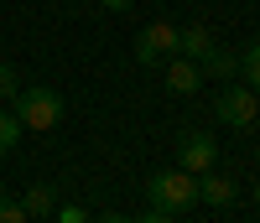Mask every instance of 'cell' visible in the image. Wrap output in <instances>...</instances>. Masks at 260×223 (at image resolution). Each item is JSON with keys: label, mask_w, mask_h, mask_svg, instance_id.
Returning <instances> with one entry per match:
<instances>
[{"label": "cell", "mask_w": 260, "mask_h": 223, "mask_svg": "<svg viewBox=\"0 0 260 223\" xmlns=\"http://www.w3.org/2000/svg\"><path fill=\"white\" fill-rule=\"evenodd\" d=\"M198 68H203V78H234V73H240V52H229V47H213V52L198 62Z\"/></svg>", "instance_id": "9c48e42d"}, {"label": "cell", "mask_w": 260, "mask_h": 223, "mask_svg": "<svg viewBox=\"0 0 260 223\" xmlns=\"http://www.w3.org/2000/svg\"><path fill=\"white\" fill-rule=\"evenodd\" d=\"M136 0H104V11H130Z\"/></svg>", "instance_id": "e0dca14e"}, {"label": "cell", "mask_w": 260, "mask_h": 223, "mask_svg": "<svg viewBox=\"0 0 260 223\" xmlns=\"http://www.w3.org/2000/svg\"><path fill=\"white\" fill-rule=\"evenodd\" d=\"M0 223H26V208L16 197H0Z\"/></svg>", "instance_id": "5bb4252c"}, {"label": "cell", "mask_w": 260, "mask_h": 223, "mask_svg": "<svg viewBox=\"0 0 260 223\" xmlns=\"http://www.w3.org/2000/svg\"><path fill=\"white\" fill-rule=\"evenodd\" d=\"M255 203H260V176H255Z\"/></svg>", "instance_id": "d6986e66"}, {"label": "cell", "mask_w": 260, "mask_h": 223, "mask_svg": "<svg viewBox=\"0 0 260 223\" xmlns=\"http://www.w3.org/2000/svg\"><path fill=\"white\" fill-rule=\"evenodd\" d=\"M21 208H26V218H47V213H57V192L47 182H37L26 197H21Z\"/></svg>", "instance_id": "30bf717a"}, {"label": "cell", "mask_w": 260, "mask_h": 223, "mask_svg": "<svg viewBox=\"0 0 260 223\" xmlns=\"http://www.w3.org/2000/svg\"><path fill=\"white\" fill-rule=\"evenodd\" d=\"M240 78H245V83L255 88V94H260V36H255L250 47L240 52Z\"/></svg>", "instance_id": "8fae6325"}, {"label": "cell", "mask_w": 260, "mask_h": 223, "mask_svg": "<svg viewBox=\"0 0 260 223\" xmlns=\"http://www.w3.org/2000/svg\"><path fill=\"white\" fill-rule=\"evenodd\" d=\"M89 223H94V218H89Z\"/></svg>", "instance_id": "44dd1931"}, {"label": "cell", "mask_w": 260, "mask_h": 223, "mask_svg": "<svg viewBox=\"0 0 260 223\" xmlns=\"http://www.w3.org/2000/svg\"><path fill=\"white\" fill-rule=\"evenodd\" d=\"M177 161H182V171L203 176V171H213V161H219V145H213V135H203V130H187L182 145H177Z\"/></svg>", "instance_id": "5b68a950"}, {"label": "cell", "mask_w": 260, "mask_h": 223, "mask_svg": "<svg viewBox=\"0 0 260 223\" xmlns=\"http://www.w3.org/2000/svg\"><path fill=\"white\" fill-rule=\"evenodd\" d=\"M146 197H151V208H161V213H187V208H198V176L182 171V166H172V171H156V176H146Z\"/></svg>", "instance_id": "6da1fadb"}, {"label": "cell", "mask_w": 260, "mask_h": 223, "mask_svg": "<svg viewBox=\"0 0 260 223\" xmlns=\"http://www.w3.org/2000/svg\"><path fill=\"white\" fill-rule=\"evenodd\" d=\"M99 223H136V218H99Z\"/></svg>", "instance_id": "ac0fdd59"}, {"label": "cell", "mask_w": 260, "mask_h": 223, "mask_svg": "<svg viewBox=\"0 0 260 223\" xmlns=\"http://www.w3.org/2000/svg\"><path fill=\"white\" fill-rule=\"evenodd\" d=\"M136 223H172V213H161V208H151V213H141Z\"/></svg>", "instance_id": "2e32d148"}, {"label": "cell", "mask_w": 260, "mask_h": 223, "mask_svg": "<svg viewBox=\"0 0 260 223\" xmlns=\"http://www.w3.org/2000/svg\"><path fill=\"white\" fill-rule=\"evenodd\" d=\"M156 6H167V0H156Z\"/></svg>", "instance_id": "ffe728a7"}, {"label": "cell", "mask_w": 260, "mask_h": 223, "mask_svg": "<svg viewBox=\"0 0 260 223\" xmlns=\"http://www.w3.org/2000/svg\"><path fill=\"white\" fill-rule=\"evenodd\" d=\"M11 115L21 120V130H52L62 120V94L47 83H31V88L21 83V94L11 99Z\"/></svg>", "instance_id": "7a4b0ae2"}, {"label": "cell", "mask_w": 260, "mask_h": 223, "mask_svg": "<svg viewBox=\"0 0 260 223\" xmlns=\"http://www.w3.org/2000/svg\"><path fill=\"white\" fill-rule=\"evenodd\" d=\"M21 145V120L16 115H0V156Z\"/></svg>", "instance_id": "7c38bea8"}, {"label": "cell", "mask_w": 260, "mask_h": 223, "mask_svg": "<svg viewBox=\"0 0 260 223\" xmlns=\"http://www.w3.org/2000/svg\"><path fill=\"white\" fill-rule=\"evenodd\" d=\"M167 88H172V94H198V88H203V68H198V62H192V57H167Z\"/></svg>", "instance_id": "8992f818"}, {"label": "cell", "mask_w": 260, "mask_h": 223, "mask_svg": "<svg viewBox=\"0 0 260 223\" xmlns=\"http://www.w3.org/2000/svg\"><path fill=\"white\" fill-rule=\"evenodd\" d=\"M213 47H219V42H213V31L203 26V21H192V26H182V31H177V52H182V57H192V62H203Z\"/></svg>", "instance_id": "52a82bcc"}, {"label": "cell", "mask_w": 260, "mask_h": 223, "mask_svg": "<svg viewBox=\"0 0 260 223\" xmlns=\"http://www.w3.org/2000/svg\"><path fill=\"white\" fill-rule=\"evenodd\" d=\"M213 115H219L224 125H234V130H245V125L260 120V94L250 83H224V94L213 99Z\"/></svg>", "instance_id": "3957f363"}, {"label": "cell", "mask_w": 260, "mask_h": 223, "mask_svg": "<svg viewBox=\"0 0 260 223\" xmlns=\"http://www.w3.org/2000/svg\"><path fill=\"white\" fill-rule=\"evenodd\" d=\"M57 223H89V213H83V208H73V203H68V208H57Z\"/></svg>", "instance_id": "9a60e30c"}, {"label": "cell", "mask_w": 260, "mask_h": 223, "mask_svg": "<svg viewBox=\"0 0 260 223\" xmlns=\"http://www.w3.org/2000/svg\"><path fill=\"white\" fill-rule=\"evenodd\" d=\"M177 31L182 26H172V21H151V26L136 36V62L141 68H156V62L177 57Z\"/></svg>", "instance_id": "277c9868"}, {"label": "cell", "mask_w": 260, "mask_h": 223, "mask_svg": "<svg viewBox=\"0 0 260 223\" xmlns=\"http://www.w3.org/2000/svg\"><path fill=\"white\" fill-rule=\"evenodd\" d=\"M21 94V73H16V62H0V99H16Z\"/></svg>", "instance_id": "4fadbf2b"}, {"label": "cell", "mask_w": 260, "mask_h": 223, "mask_svg": "<svg viewBox=\"0 0 260 223\" xmlns=\"http://www.w3.org/2000/svg\"><path fill=\"white\" fill-rule=\"evenodd\" d=\"M198 197H203L208 208H229V203H234V182H229V176L203 171V176H198Z\"/></svg>", "instance_id": "ba28073f"}]
</instances>
